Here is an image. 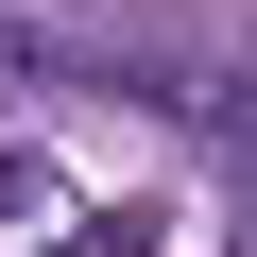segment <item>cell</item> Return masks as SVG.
<instances>
[{"label":"cell","mask_w":257,"mask_h":257,"mask_svg":"<svg viewBox=\"0 0 257 257\" xmlns=\"http://www.w3.org/2000/svg\"><path fill=\"white\" fill-rule=\"evenodd\" d=\"M206 120H223V155H257V52H240V69L206 86Z\"/></svg>","instance_id":"1"}]
</instances>
